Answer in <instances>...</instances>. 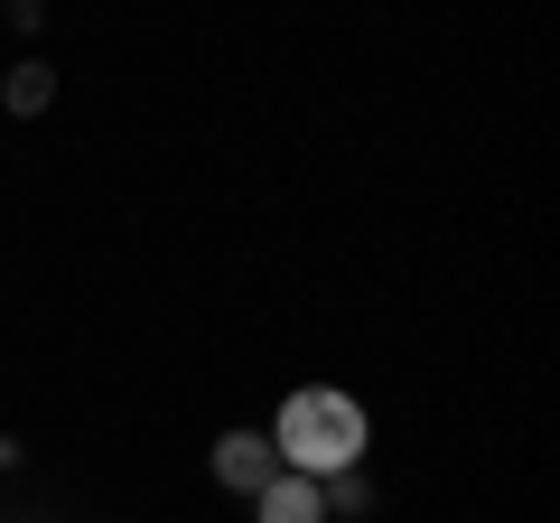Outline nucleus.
Returning <instances> with one entry per match:
<instances>
[{
	"label": "nucleus",
	"mask_w": 560,
	"mask_h": 523,
	"mask_svg": "<svg viewBox=\"0 0 560 523\" xmlns=\"http://www.w3.org/2000/svg\"><path fill=\"white\" fill-rule=\"evenodd\" d=\"M364 440H374V421H364V403L337 393V383H300V393L280 403V421H271L280 467H300V477H346V467H364Z\"/></svg>",
	"instance_id": "f257e3e1"
},
{
	"label": "nucleus",
	"mask_w": 560,
	"mask_h": 523,
	"mask_svg": "<svg viewBox=\"0 0 560 523\" xmlns=\"http://www.w3.org/2000/svg\"><path fill=\"white\" fill-rule=\"evenodd\" d=\"M253 523H327L318 477H300V467H271V477L253 486Z\"/></svg>",
	"instance_id": "f03ea898"
},
{
	"label": "nucleus",
	"mask_w": 560,
	"mask_h": 523,
	"mask_svg": "<svg viewBox=\"0 0 560 523\" xmlns=\"http://www.w3.org/2000/svg\"><path fill=\"white\" fill-rule=\"evenodd\" d=\"M47 94H57V75H47L38 57H28V66H10V113H47Z\"/></svg>",
	"instance_id": "20e7f679"
},
{
	"label": "nucleus",
	"mask_w": 560,
	"mask_h": 523,
	"mask_svg": "<svg viewBox=\"0 0 560 523\" xmlns=\"http://www.w3.org/2000/svg\"><path fill=\"white\" fill-rule=\"evenodd\" d=\"M0 467H10V440H0Z\"/></svg>",
	"instance_id": "39448f33"
},
{
	"label": "nucleus",
	"mask_w": 560,
	"mask_h": 523,
	"mask_svg": "<svg viewBox=\"0 0 560 523\" xmlns=\"http://www.w3.org/2000/svg\"><path fill=\"white\" fill-rule=\"evenodd\" d=\"M206 467H215V486L253 496V486H261V477L280 467V449H271V430H224V440H215V458H206Z\"/></svg>",
	"instance_id": "7ed1b4c3"
}]
</instances>
